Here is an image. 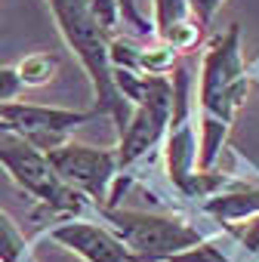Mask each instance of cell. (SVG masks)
<instances>
[{"label": "cell", "mask_w": 259, "mask_h": 262, "mask_svg": "<svg viewBox=\"0 0 259 262\" xmlns=\"http://www.w3.org/2000/svg\"><path fill=\"white\" fill-rule=\"evenodd\" d=\"M50 241H56L59 247L77 253L83 262H130V250L105 228L87 219H62L59 225H53L47 231Z\"/></svg>", "instance_id": "obj_8"}, {"label": "cell", "mask_w": 259, "mask_h": 262, "mask_svg": "<svg viewBox=\"0 0 259 262\" xmlns=\"http://www.w3.org/2000/svg\"><path fill=\"white\" fill-rule=\"evenodd\" d=\"M4 133H7V123H4V120H0V136H4Z\"/></svg>", "instance_id": "obj_18"}, {"label": "cell", "mask_w": 259, "mask_h": 262, "mask_svg": "<svg viewBox=\"0 0 259 262\" xmlns=\"http://www.w3.org/2000/svg\"><path fill=\"white\" fill-rule=\"evenodd\" d=\"M19 93H22V80H19L16 65H0V105L13 102Z\"/></svg>", "instance_id": "obj_15"}, {"label": "cell", "mask_w": 259, "mask_h": 262, "mask_svg": "<svg viewBox=\"0 0 259 262\" xmlns=\"http://www.w3.org/2000/svg\"><path fill=\"white\" fill-rule=\"evenodd\" d=\"M185 4H188V13H191V19H195L201 28H207V25L213 22L216 10L225 4V0H185Z\"/></svg>", "instance_id": "obj_16"}, {"label": "cell", "mask_w": 259, "mask_h": 262, "mask_svg": "<svg viewBox=\"0 0 259 262\" xmlns=\"http://www.w3.org/2000/svg\"><path fill=\"white\" fill-rule=\"evenodd\" d=\"M201 213H207L225 225H231L238 219H253V216H259V188H238V191L213 194L201 204Z\"/></svg>", "instance_id": "obj_9"}, {"label": "cell", "mask_w": 259, "mask_h": 262, "mask_svg": "<svg viewBox=\"0 0 259 262\" xmlns=\"http://www.w3.org/2000/svg\"><path fill=\"white\" fill-rule=\"evenodd\" d=\"M56 68H59V62L50 53H31V56H25L16 65L22 86H44V83H50L56 77Z\"/></svg>", "instance_id": "obj_12"}, {"label": "cell", "mask_w": 259, "mask_h": 262, "mask_svg": "<svg viewBox=\"0 0 259 262\" xmlns=\"http://www.w3.org/2000/svg\"><path fill=\"white\" fill-rule=\"evenodd\" d=\"M53 19L59 25V34L65 37V43L74 50V56L80 59L93 93H96V111H105L117 120V129L126 126V102L114 86V68L108 59V37L99 28L90 0H47Z\"/></svg>", "instance_id": "obj_2"}, {"label": "cell", "mask_w": 259, "mask_h": 262, "mask_svg": "<svg viewBox=\"0 0 259 262\" xmlns=\"http://www.w3.org/2000/svg\"><path fill=\"white\" fill-rule=\"evenodd\" d=\"M188 4L185 0H152V28L158 37H167L176 25L188 22Z\"/></svg>", "instance_id": "obj_11"}, {"label": "cell", "mask_w": 259, "mask_h": 262, "mask_svg": "<svg viewBox=\"0 0 259 262\" xmlns=\"http://www.w3.org/2000/svg\"><path fill=\"white\" fill-rule=\"evenodd\" d=\"M31 247L7 210H0V262H28Z\"/></svg>", "instance_id": "obj_10"}, {"label": "cell", "mask_w": 259, "mask_h": 262, "mask_svg": "<svg viewBox=\"0 0 259 262\" xmlns=\"http://www.w3.org/2000/svg\"><path fill=\"white\" fill-rule=\"evenodd\" d=\"M47 161L59 173V179L74 188L83 198H93L99 210L108 204L114 179L120 176L117 170V155L114 148H96L83 142H65L53 151H47Z\"/></svg>", "instance_id": "obj_6"}, {"label": "cell", "mask_w": 259, "mask_h": 262, "mask_svg": "<svg viewBox=\"0 0 259 262\" xmlns=\"http://www.w3.org/2000/svg\"><path fill=\"white\" fill-rule=\"evenodd\" d=\"M99 111H74V108H50V105H31V102H4L0 120L10 133L22 136L44 155L65 145L68 136L87 120H93Z\"/></svg>", "instance_id": "obj_7"}, {"label": "cell", "mask_w": 259, "mask_h": 262, "mask_svg": "<svg viewBox=\"0 0 259 262\" xmlns=\"http://www.w3.org/2000/svg\"><path fill=\"white\" fill-rule=\"evenodd\" d=\"M0 167L10 173V179L25 188L37 204H44L53 216H68L77 219L83 210V194H77L74 188H68L59 173L53 170V164L47 161V155L40 148H34L31 142H25L16 133L0 136Z\"/></svg>", "instance_id": "obj_4"}, {"label": "cell", "mask_w": 259, "mask_h": 262, "mask_svg": "<svg viewBox=\"0 0 259 262\" xmlns=\"http://www.w3.org/2000/svg\"><path fill=\"white\" fill-rule=\"evenodd\" d=\"M105 219V228L130 250L133 259L145 262H167L170 256L195 247L204 241V234L188 225L182 216H158L145 210H99Z\"/></svg>", "instance_id": "obj_3"}, {"label": "cell", "mask_w": 259, "mask_h": 262, "mask_svg": "<svg viewBox=\"0 0 259 262\" xmlns=\"http://www.w3.org/2000/svg\"><path fill=\"white\" fill-rule=\"evenodd\" d=\"M114 4H117V10H120V22L133 25V31H136L139 37H152V34H155L152 22L139 13V4H136V0H114Z\"/></svg>", "instance_id": "obj_14"}, {"label": "cell", "mask_w": 259, "mask_h": 262, "mask_svg": "<svg viewBox=\"0 0 259 262\" xmlns=\"http://www.w3.org/2000/svg\"><path fill=\"white\" fill-rule=\"evenodd\" d=\"M173 117V80L164 74H145L142 96L133 105V114L126 117V126L120 129V142L114 148L117 155V170L123 173L126 167L139 164L164 136Z\"/></svg>", "instance_id": "obj_5"}, {"label": "cell", "mask_w": 259, "mask_h": 262, "mask_svg": "<svg viewBox=\"0 0 259 262\" xmlns=\"http://www.w3.org/2000/svg\"><path fill=\"white\" fill-rule=\"evenodd\" d=\"M247 99V68L241 59V25L231 22L201 56V142H198V170H210L228 139L234 111Z\"/></svg>", "instance_id": "obj_1"}, {"label": "cell", "mask_w": 259, "mask_h": 262, "mask_svg": "<svg viewBox=\"0 0 259 262\" xmlns=\"http://www.w3.org/2000/svg\"><path fill=\"white\" fill-rule=\"evenodd\" d=\"M167 262H231V259H228L216 244L201 241V244H195V247H188V250H182V253L170 256Z\"/></svg>", "instance_id": "obj_13"}, {"label": "cell", "mask_w": 259, "mask_h": 262, "mask_svg": "<svg viewBox=\"0 0 259 262\" xmlns=\"http://www.w3.org/2000/svg\"><path fill=\"white\" fill-rule=\"evenodd\" d=\"M241 247H244L247 256H256L259 253V216H253L250 225L241 231Z\"/></svg>", "instance_id": "obj_17"}]
</instances>
